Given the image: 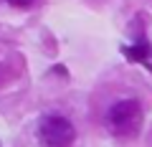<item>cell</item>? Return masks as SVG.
Segmentation results:
<instances>
[{
	"mask_svg": "<svg viewBox=\"0 0 152 147\" xmlns=\"http://www.w3.org/2000/svg\"><path fill=\"white\" fill-rule=\"evenodd\" d=\"M142 127V107L137 99H119L107 112V129L114 137H134Z\"/></svg>",
	"mask_w": 152,
	"mask_h": 147,
	"instance_id": "1",
	"label": "cell"
},
{
	"mask_svg": "<svg viewBox=\"0 0 152 147\" xmlns=\"http://www.w3.org/2000/svg\"><path fill=\"white\" fill-rule=\"evenodd\" d=\"M38 140L43 142V147H74L76 129L66 117L48 114L38 124Z\"/></svg>",
	"mask_w": 152,
	"mask_h": 147,
	"instance_id": "2",
	"label": "cell"
},
{
	"mask_svg": "<svg viewBox=\"0 0 152 147\" xmlns=\"http://www.w3.org/2000/svg\"><path fill=\"white\" fill-rule=\"evenodd\" d=\"M124 53H127V59H132V61H145V59H150V46H147V41L145 38H140L132 48H124Z\"/></svg>",
	"mask_w": 152,
	"mask_h": 147,
	"instance_id": "3",
	"label": "cell"
},
{
	"mask_svg": "<svg viewBox=\"0 0 152 147\" xmlns=\"http://www.w3.org/2000/svg\"><path fill=\"white\" fill-rule=\"evenodd\" d=\"M10 5H15V8H26V5H31L33 0H8Z\"/></svg>",
	"mask_w": 152,
	"mask_h": 147,
	"instance_id": "4",
	"label": "cell"
}]
</instances>
